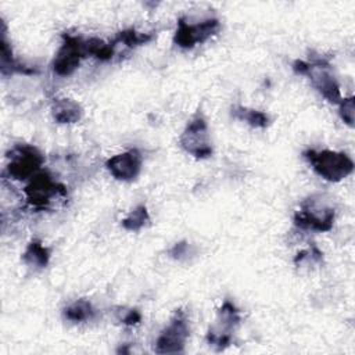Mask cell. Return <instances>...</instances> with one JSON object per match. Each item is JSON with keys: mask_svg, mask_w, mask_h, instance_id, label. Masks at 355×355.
<instances>
[{"mask_svg": "<svg viewBox=\"0 0 355 355\" xmlns=\"http://www.w3.org/2000/svg\"><path fill=\"white\" fill-rule=\"evenodd\" d=\"M293 69L295 73L305 75L311 79L315 89L333 104H338L341 101L340 85L334 75L330 72V64L326 58L312 57L311 61L295 60L293 62Z\"/></svg>", "mask_w": 355, "mask_h": 355, "instance_id": "6da1fadb", "label": "cell"}, {"mask_svg": "<svg viewBox=\"0 0 355 355\" xmlns=\"http://www.w3.org/2000/svg\"><path fill=\"white\" fill-rule=\"evenodd\" d=\"M304 158L312 169L329 182H340L354 171L352 158L343 151L333 150H306Z\"/></svg>", "mask_w": 355, "mask_h": 355, "instance_id": "7a4b0ae2", "label": "cell"}, {"mask_svg": "<svg viewBox=\"0 0 355 355\" xmlns=\"http://www.w3.org/2000/svg\"><path fill=\"white\" fill-rule=\"evenodd\" d=\"M334 218V208L322 196H311L301 202L300 209L294 214V225L305 230L329 232L333 227Z\"/></svg>", "mask_w": 355, "mask_h": 355, "instance_id": "3957f363", "label": "cell"}, {"mask_svg": "<svg viewBox=\"0 0 355 355\" xmlns=\"http://www.w3.org/2000/svg\"><path fill=\"white\" fill-rule=\"evenodd\" d=\"M24 193L26 202L35 209H46L57 200L67 197V189L47 172L36 173L26 184Z\"/></svg>", "mask_w": 355, "mask_h": 355, "instance_id": "277c9868", "label": "cell"}, {"mask_svg": "<svg viewBox=\"0 0 355 355\" xmlns=\"http://www.w3.org/2000/svg\"><path fill=\"white\" fill-rule=\"evenodd\" d=\"M241 322L239 308L229 300L218 309L215 323L208 329L207 343L216 351H223L232 343V336Z\"/></svg>", "mask_w": 355, "mask_h": 355, "instance_id": "5b68a950", "label": "cell"}, {"mask_svg": "<svg viewBox=\"0 0 355 355\" xmlns=\"http://www.w3.org/2000/svg\"><path fill=\"white\" fill-rule=\"evenodd\" d=\"M7 173L17 180L32 179L44 164V155L29 144L14 146L7 153Z\"/></svg>", "mask_w": 355, "mask_h": 355, "instance_id": "8992f818", "label": "cell"}, {"mask_svg": "<svg viewBox=\"0 0 355 355\" xmlns=\"http://www.w3.org/2000/svg\"><path fill=\"white\" fill-rule=\"evenodd\" d=\"M190 334L187 316L182 309H178L169 323L161 330L155 340L157 354H179L183 352Z\"/></svg>", "mask_w": 355, "mask_h": 355, "instance_id": "52a82bcc", "label": "cell"}, {"mask_svg": "<svg viewBox=\"0 0 355 355\" xmlns=\"http://www.w3.org/2000/svg\"><path fill=\"white\" fill-rule=\"evenodd\" d=\"M85 57H87L85 40L76 35L64 33L62 43L53 60V69L60 76L72 75Z\"/></svg>", "mask_w": 355, "mask_h": 355, "instance_id": "ba28073f", "label": "cell"}, {"mask_svg": "<svg viewBox=\"0 0 355 355\" xmlns=\"http://www.w3.org/2000/svg\"><path fill=\"white\" fill-rule=\"evenodd\" d=\"M220 29V22L218 18H207L191 24L186 18L178 21V28L173 36L176 46L182 49H191L198 43H204L211 36L218 33Z\"/></svg>", "mask_w": 355, "mask_h": 355, "instance_id": "9c48e42d", "label": "cell"}, {"mask_svg": "<svg viewBox=\"0 0 355 355\" xmlns=\"http://www.w3.org/2000/svg\"><path fill=\"white\" fill-rule=\"evenodd\" d=\"M180 147L196 158H208L212 155V144L208 133V125L202 116L193 118L179 137Z\"/></svg>", "mask_w": 355, "mask_h": 355, "instance_id": "30bf717a", "label": "cell"}, {"mask_svg": "<svg viewBox=\"0 0 355 355\" xmlns=\"http://www.w3.org/2000/svg\"><path fill=\"white\" fill-rule=\"evenodd\" d=\"M143 165V157L137 148H132L112 155L107 159L105 168L116 180L132 182L135 180Z\"/></svg>", "mask_w": 355, "mask_h": 355, "instance_id": "8fae6325", "label": "cell"}, {"mask_svg": "<svg viewBox=\"0 0 355 355\" xmlns=\"http://www.w3.org/2000/svg\"><path fill=\"white\" fill-rule=\"evenodd\" d=\"M51 114L58 123H75L80 121L83 108L78 101L69 97H58L51 103Z\"/></svg>", "mask_w": 355, "mask_h": 355, "instance_id": "7c38bea8", "label": "cell"}, {"mask_svg": "<svg viewBox=\"0 0 355 355\" xmlns=\"http://www.w3.org/2000/svg\"><path fill=\"white\" fill-rule=\"evenodd\" d=\"M3 29H1V40H0V47H1V55H0V68L3 75H12V73H35L36 71L21 64L12 54V49L8 44V40L6 37V26L4 22H1Z\"/></svg>", "mask_w": 355, "mask_h": 355, "instance_id": "4fadbf2b", "label": "cell"}, {"mask_svg": "<svg viewBox=\"0 0 355 355\" xmlns=\"http://www.w3.org/2000/svg\"><path fill=\"white\" fill-rule=\"evenodd\" d=\"M50 250L37 239H33L26 245L22 254V262L33 269H43L50 262Z\"/></svg>", "mask_w": 355, "mask_h": 355, "instance_id": "5bb4252c", "label": "cell"}, {"mask_svg": "<svg viewBox=\"0 0 355 355\" xmlns=\"http://www.w3.org/2000/svg\"><path fill=\"white\" fill-rule=\"evenodd\" d=\"M232 116L248 123L252 128H259V129H263L270 123V118L266 112L254 110V108H247L243 105H234L232 108Z\"/></svg>", "mask_w": 355, "mask_h": 355, "instance_id": "9a60e30c", "label": "cell"}, {"mask_svg": "<svg viewBox=\"0 0 355 355\" xmlns=\"http://www.w3.org/2000/svg\"><path fill=\"white\" fill-rule=\"evenodd\" d=\"M62 313L67 320L79 323V322L92 320L96 315V311H94L93 305L90 304V301L82 298V300H76L72 304H69L68 306H65Z\"/></svg>", "mask_w": 355, "mask_h": 355, "instance_id": "2e32d148", "label": "cell"}, {"mask_svg": "<svg viewBox=\"0 0 355 355\" xmlns=\"http://www.w3.org/2000/svg\"><path fill=\"white\" fill-rule=\"evenodd\" d=\"M122 227L129 232H139L150 223V214L146 205L135 207L123 219Z\"/></svg>", "mask_w": 355, "mask_h": 355, "instance_id": "e0dca14e", "label": "cell"}, {"mask_svg": "<svg viewBox=\"0 0 355 355\" xmlns=\"http://www.w3.org/2000/svg\"><path fill=\"white\" fill-rule=\"evenodd\" d=\"M154 37L153 33H144V32H137L136 29H125L116 35V37L112 40L114 46L116 47L118 44H123L126 47H136L140 44H144L150 42Z\"/></svg>", "mask_w": 355, "mask_h": 355, "instance_id": "ac0fdd59", "label": "cell"}, {"mask_svg": "<svg viewBox=\"0 0 355 355\" xmlns=\"http://www.w3.org/2000/svg\"><path fill=\"white\" fill-rule=\"evenodd\" d=\"M322 255H323L322 251H319L315 245H312L311 248H306V250L298 252L294 259V263L297 266H311V265L319 263L323 258Z\"/></svg>", "mask_w": 355, "mask_h": 355, "instance_id": "d6986e66", "label": "cell"}, {"mask_svg": "<svg viewBox=\"0 0 355 355\" xmlns=\"http://www.w3.org/2000/svg\"><path fill=\"white\" fill-rule=\"evenodd\" d=\"M338 112L344 123L348 126H354V119H355V104H354V97H344L338 103Z\"/></svg>", "mask_w": 355, "mask_h": 355, "instance_id": "ffe728a7", "label": "cell"}, {"mask_svg": "<svg viewBox=\"0 0 355 355\" xmlns=\"http://www.w3.org/2000/svg\"><path fill=\"white\" fill-rule=\"evenodd\" d=\"M171 257L172 258H176V259H182L183 257H187L190 255V245L186 243V241H180V243H176L171 251H169Z\"/></svg>", "mask_w": 355, "mask_h": 355, "instance_id": "44dd1931", "label": "cell"}, {"mask_svg": "<svg viewBox=\"0 0 355 355\" xmlns=\"http://www.w3.org/2000/svg\"><path fill=\"white\" fill-rule=\"evenodd\" d=\"M122 323L126 326H135L139 324L141 320V313L137 309H129L125 312V315L122 316Z\"/></svg>", "mask_w": 355, "mask_h": 355, "instance_id": "7402d4cb", "label": "cell"}]
</instances>
